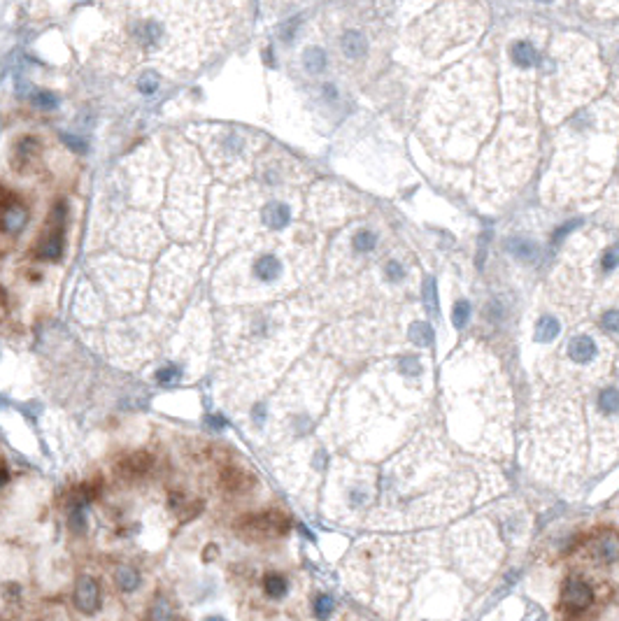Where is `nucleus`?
<instances>
[{
  "label": "nucleus",
  "instance_id": "obj_17",
  "mask_svg": "<svg viewBox=\"0 0 619 621\" xmlns=\"http://www.w3.org/2000/svg\"><path fill=\"white\" fill-rule=\"evenodd\" d=\"M507 250H510L512 256L519 261H536L538 259V245L529 243V240H512V243L507 245Z\"/></svg>",
  "mask_w": 619,
  "mask_h": 621
},
{
  "label": "nucleus",
  "instance_id": "obj_25",
  "mask_svg": "<svg viewBox=\"0 0 619 621\" xmlns=\"http://www.w3.org/2000/svg\"><path fill=\"white\" fill-rule=\"evenodd\" d=\"M468 317H471V305H468V300H459L452 310V324L456 329H464L468 324Z\"/></svg>",
  "mask_w": 619,
  "mask_h": 621
},
{
  "label": "nucleus",
  "instance_id": "obj_36",
  "mask_svg": "<svg viewBox=\"0 0 619 621\" xmlns=\"http://www.w3.org/2000/svg\"><path fill=\"white\" fill-rule=\"evenodd\" d=\"M210 426H214V428H224V426H226V421L221 419L219 414H214V417H210Z\"/></svg>",
  "mask_w": 619,
  "mask_h": 621
},
{
  "label": "nucleus",
  "instance_id": "obj_23",
  "mask_svg": "<svg viewBox=\"0 0 619 621\" xmlns=\"http://www.w3.org/2000/svg\"><path fill=\"white\" fill-rule=\"evenodd\" d=\"M68 524L73 528V533H84L87 531V505H70V516Z\"/></svg>",
  "mask_w": 619,
  "mask_h": 621
},
{
  "label": "nucleus",
  "instance_id": "obj_6",
  "mask_svg": "<svg viewBox=\"0 0 619 621\" xmlns=\"http://www.w3.org/2000/svg\"><path fill=\"white\" fill-rule=\"evenodd\" d=\"M596 354H598L596 342L589 335H577V338L570 340V344H568L570 361H575V363H591L596 358Z\"/></svg>",
  "mask_w": 619,
  "mask_h": 621
},
{
  "label": "nucleus",
  "instance_id": "obj_8",
  "mask_svg": "<svg viewBox=\"0 0 619 621\" xmlns=\"http://www.w3.org/2000/svg\"><path fill=\"white\" fill-rule=\"evenodd\" d=\"M252 484V477L245 473V470H238V468H224L221 470V487L226 489V491H245V489H250Z\"/></svg>",
  "mask_w": 619,
  "mask_h": 621
},
{
  "label": "nucleus",
  "instance_id": "obj_3",
  "mask_svg": "<svg viewBox=\"0 0 619 621\" xmlns=\"http://www.w3.org/2000/svg\"><path fill=\"white\" fill-rule=\"evenodd\" d=\"M75 607L82 614H96L101 610V586L94 577L84 575V577L77 579L75 584V593H73Z\"/></svg>",
  "mask_w": 619,
  "mask_h": 621
},
{
  "label": "nucleus",
  "instance_id": "obj_20",
  "mask_svg": "<svg viewBox=\"0 0 619 621\" xmlns=\"http://www.w3.org/2000/svg\"><path fill=\"white\" fill-rule=\"evenodd\" d=\"M598 410H601L603 414H608V417H615L617 414L619 398H617V389L615 387H608L601 394V398H598Z\"/></svg>",
  "mask_w": 619,
  "mask_h": 621
},
{
  "label": "nucleus",
  "instance_id": "obj_1",
  "mask_svg": "<svg viewBox=\"0 0 619 621\" xmlns=\"http://www.w3.org/2000/svg\"><path fill=\"white\" fill-rule=\"evenodd\" d=\"M238 526L252 538H277L289 531V519L279 512H261L245 516Z\"/></svg>",
  "mask_w": 619,
  "mask_h": 621
},
{
  "label": "nucleus",
  "instance_id": "obj_33",
  "mask_svg": "<svg viewBox=\"0 0 619 621\" xmlns=\"http://www.w3.org/2000/svg\"><path fill=\"white\" fill-rule=\"evenodd\" d=\"M3 593H5V598H8L10 603H15V600L21 598V586H19L17 581H8V584L3 586Z\"/></svg>",
  "mask_w": 619,
  "mask_h": 621
},
{
  "label": "nucleus",
  "instance_id": "obj_4",
  "mask_svg": "<svg viewBox=\"0 0 619 621\" xmlns=\"http://www.w3.org/2000/svg\"><path fill=\"white\" fill-rule=\"evenodd\" d=\"M252 272L254 277L259 279V282H277L279 277H282L284 268H282V261H279L275 254H263V256H259L256 261H254L252 265Z\"/></svg>",
  "mask_w": 619,
  "mask_h": 621
},
{
  "label": "nucleus",
  "instance_id": "obj_9",
  "mask_svg": "<svg viewBox=\"0 0 619 621\" xmlns=\"http://www.w3.org/2000/svg\"><path fill=\"white\" fill-rule=\"evenodd\" d=\"M28 221V212L21 205H8L3 210V228L8 233H19Z\"/></svg>",
  "mask_w": 619,
  "mask_h": 621
},
{
  "label": "nucleus",
  "instance_id": "obj_13",
  "mask_svg": "<svg viewBox=\"0 0 619 621\" xmlns=\"http://www.w3.org/2000/svg\"><path fill=\"white\" fill-rule=\"evenodd\" d=\"M342 51L345 56L349 58H361L363 54H366V40H363L361 33L356 30H349L342 35Z\"/></svg>",
  "mask_w": 619,
  "mask_h": 621
},
{
  "label": "nucleus",
  "instance_id": "obj_12",
  "mask_svg": "<svg viewBox=\"0 0 619 621\" xmlns=\"http://www.w3.org/2000/svg\"><path fill=\"white\" fill-rule=\"evenodd\" d=\"M114 581H116V586H119L121 591L130 593V591H135L140 586L142 577H140V572L135 570V568L119 566V568H116V572H114Z\"/></svg>",
  "mask_w": 619,
  "mask_h": 621
},
{
  "label": "nucleus",
  "instance_id": "obj_5",
  "mask_svg": "<svg viewBox=\"0 0 619 621\" xmlns=\"http://www.w3.org/2000/svg\"><path fill=\"white\" fill-rule=\"evenodd\" d=\"M149 468H152V456L147 452L126 454L116 463V473L121 477H142L145 473H149Z\"/></svg>",
  "mask_w": 619,
  "mask_h": 621
},
{
  "label": "nucleus",
  "instance_id": "obj_15",
  "mask_svg": "<svg viewBox=\"0 0 619 621\" xmlns=\"http://www.w3.org/2000/svg\"><path fill=\"white\" fill-rule=\"evenodd\" d=\"M61 254H63V235L61 233H51L40 245V250H37V256L47 259V261H56Z\"/></svg>",
  "mask_w": 619,
  "mask_h": 621
},
{
  "label": "nucleus",
  "instance_id": "obj_30",
  "mask_svg": "<svg viewBox=\"0 0 619 621\" xmlns=\"http://www.w3.org/2000/svg\"><path fill=\"white\" fill-rule=\"evenodd\" d=\"M138 89H140V94H145V96L156 94V89H159V80H156V75H142L138 80Z\"/></svg>",
  "mask_w": 619,
  "mask_h": 621
},
{
  "label": "nucleus",
  "instance_id": "obj_27",
  "mask_svg": "<svg viewBox=\"0 0 619 621\" xmlns=\"http://www.w3.org/2000/svg\"><path fill=\"white\" fill-rule=\"evenodd\" d=\"M375 243H377V235L373 231H361L354 238V247L358 252H370L375 247Z\"/></svg>",
  "mask_w": 619,
  "mask_h": 621
},
{
  "label": "nucleus",
  "instance_id": "obj_28",
  "mask_svg": "<svg viewBox=\"0 0 619 621\" xmlns=\"http://www.w3.org/2000/svg\"><path fill=\"white\" fill-rule=\"evenodd\" d=\"M33 100H35V105L40 110H54L58 105V98L51 91H37Z\"/></svg>",
  "mask_w": 619,
  "mask_h": 621
},
{
  "label": "nucleus",
  "instance_id": "obj_26",
  "mask_svg": "<svg viewBox=\"0 0 619 621\" xmlns=\"http://www.w3.org/2000/svg\"><path fill=\"white\" fill-rule=\"evenodd\" d=\"M424 300H426V310L431 312V315H438V293H435L433 279H426V286H424Z\"/></svg>",
  "mask_w": 619,
  "mask_h": 621
},
{
  "label": "nucleus",
  "instance_id": "obj_19",
  "mask_svg": "<svg viewBox=\"0 0 619 621\" xmlns=\"http://www.w3.org/2000/svg\"><path fill=\"white\" fill-rule=\"evenodd\" d=\"M303 63H305V70H308V73L319 75L324 70V65H326V56L319 47H310V49H305Z\"/></svg>",
  "mask_w": 619,
  "mask_h": 621
},
{
  "label": "nucleus",
  "instance_id": "obj_11",
  "mask_svg": "<svg viewBox=\"0 0 619 621\" xmlns=\"http://www.w3.org/2000/svg\"><path fill=\"white\" fill-rule=\"evenodd\" d=\"M263 221L270 228H284L289 224V207L284 202H268L263 210Z\"/></svg>",
  "mask_w": 619,
  "mask_h": 621
},
{
  "label": "nucleus",
  "instance_id": "obj_10",
  "mask_svg": "<svg viewBox=\"0 0 619 621\" xmlns=\"http://www.w3.org/2000/svg\"><path fill=\"white\" fill-rule=\"evenodd\" d=\"M37 149H40V145H37L35 137H30V135L21 137V140L17 142V147H15V166L19 168V166L30 163L37 156Z\"/></svg>",
  "mask_w": 619,
  "mask_h": 621
},
{
  "label": "nucleus",
  "instance_id": "obj_37",
  "mask_svg": "<svg viewBox=\"0 0 619 621\" xmlns=\"http://www.w3.org/2000/svg\"><path fill=\"white\" fill-rule=\"evenodd\" d=\"M8 480H10L8 468H0V487H5V484H8Z\"/></svg>",
  "mask_w": 619,
  "mask_h": 621
},
{
  "label": "nucleus",
  "instance_id": "obj_39",
  "mask_svg": "<svg viewBox=\"0 0 619 621\" xmlns=\"http://www.w3.org/2000/svg\"><path fill=\"white\" fill-rule=\"evenodd\" d=\"M205 621H224V619H221V617H207Z\"/></svg>",
  "mask_w": 619,
  "mask_h": 621
},
{
  "label": "nucleus",
  "instance_id": "obj_24",
  "mask_svg": "<svg viewBox=\"0 0 619 621\" xmlns=\"http://www.w3.org/2000/svg\"><path fill=\"white\" fill-rule=\"evenodd\" d=\"M333 607H335V603H333V598L331 596H317L315 598V617L319 619V621H326L331 617V614H333Z\"/></svg>",
  "mask_w": 619,
  "mask_h": 621
},
{
  "label": "nucleus",
  "instance_id": "obj_35",
  "mask_svg": "<svg viewBox=\"0 0 619 621\" xmlns=\"http://www.w3.org/2000/svg\"><path fill=\"white\" fill-rule=\"evenodd\" d=\"M603 329H608L610 333H617V312L610 310L608 315L603 317Z\"/></svg>",
  "mask_w": 619,
  "mask_h": 621
},
{
  "label": "nucleus",
  "instance_id": "obj_34",
  "mask_svg": "<svg viewBox=\"0 0 619 621\" xmlns=\"http://www.w3.org/2000/svg\"><path fill=\"white\" fill-rule=\"evenodd\" d=\"M387 277H389V279H401V277H403V265L399 263V261H389V265H387Z\"/></svg>",
  "mask_w": 619,
  "mask_h": 621
},
{
  "label": "nucleus",
  "instance_id": "obj_38",
  "mask_svg": "<svg viewBox=\"0 0 619 621\" xmlns=\"http://www.w3.org/2000/svg\"><path fill=\"white\" fill-rule=\"evenodd\" d=\"M210 547H214V545H210ZM214 554H217L214 549H207V552H205V561H210V557H214Z\"/></svg>",
  "mask_w": 619,
  "mask_h": 621
},
{
  "label": "nucleus",
  "instance_id": "obj_31",
  "mask_svg": "<svg viewBox=\"0 0 619 621\" xmlns=\"http://www.w3.org/2000/svg\"><path fill=\"white\" fill-rule=\"evenodd\" d=\"M177 377H180V368H175V365H166V368L156 370V382L161 384H171Z\"/></svg>",
  "mask_w": 619,
  "mask_h": 621
},
{
  "label": "nucleus",
  "instance_id": "obj_22",
  "mask_svg": "<svg viewBox=\"0 0 619 621\" xmlns=\"http://www.w3.org/2000/svg\"><path fill=\"white\" fill-rule=\"evenodd\" d=\"M149 621H175V612L166 598H156L152 610H149Z\"/></svg>",
  "mask_w": 619,
  "mask_h": 621
},
{
  "label": "nucleus",
  "instance_id": "obj_21",
  "mask_svg": "<svg viewBox=\"0 0 619 621\" xmlns=\"http://www.w3.org/2000/svg\"><path fill=\"white\" fill-rule=\"evenodd\" d=\"M410 338H412V342L419 344V347H428V344L433 342V329L424 322H417V324H412V329H410Z\"/></svg>",
  "mask_w": 619,
  "mask_h": 621
},
{
  "label": "nucleus",
  "instance_id": "obj_16",
  "mask_svg": "<svg viewBox=\"0 0 619 621\" xmlns=\"http://www.w3.org/2000/svg\"><path fill=\"white\" fill-rule=\"evenodd\" d=\"M561 331V324L554 317H543L536 326V342H552Z\"/></svg>",
  "mask_w": 619,
  "mask_h": 621
},
{
  "label": "nucleus",
  "instance_id": "obj_2",
  "mask_svg": "<svg viewBox=\"0 0 619 621\" xmlns=\"http://www.w3.org/2000/svg\"><path fill=\"white\" fill-rule=\"evenodd\" d=\"M561 603H564L566 610L573 612V614L584 612L586 607L594 603V589H591L584 579L570 577V579H566V584H564Z\"/></svg>",
  "mask_w": 619,
  "mask_h": 621
},
{
  "label": "nucleus",
  "instance_id": "obj_40",
  "mask_svg": "<svg viewBox=\"0 0 619 621\" xmlns=\"http://www.w3.org/2000/svg\"><path fill=\"white\" fill-rule=\"evenodd\" d=\"M536 3H554V0H536Z\"/></svg>",
  "mask_w": 619,
  "mask_h": 621
},
{
  "label": "nucleus",
  "instance_id": "obj_7",
  "mask_svg": "<svg viewBox=\"0 0 619 621\" xmlns=\"http://www.w3.org/2000/svg\"><path fill=\"white\" fill-rule=\"evenodd\" d=\"M510 58L514 65H519V68H531V65H536V61H538V49L531 40H517V42H512V47H510Z\"/></svg>",
  "mask_w": 619,
  "mask_h": 621
},
{
  "label": "nucleus",
  "instance_id": "obj_32",
  "mask_svg": "<svg viewBox=\"0 0 619 621\" xmlns=\"http://www.w3.org/2000/svg\"><path fill=\"white\" fill-rule=\"evenodd\" d=\"M61 140H63L70 149H75V152H84V149H87V142H84L82 137H77V135L63 133V135H61Z\"/></svg>",
  "mask_w": 619,
  "mask_h": 621
},
{
  "label": "nucleus",
  "instance_id": "obj_14",
  "mask_svg": "<svg viewBox=\"0 0 619 621\" xmlns=\"http://www.w3.org/2000/svg\"><path fill=\"white\" fill-rule=\"evenodd\" d=\"M263 589L270 598L279 600L286 596V591H289V581H286L279 572H268L263 577Z\"/></svg>",
  "mask_w": 619,
  "mask_h": 621
},
{
  "label": "nucleus",
  "instance_id": "obj_18",
  "mask_svg": "<svg viewBox=\"0 0 619 621\" xmlns=\"http://www.w3.org/2000/svg\"><path fill=\"white\" fill-rule=\"evenodd\" d=\"M596 557H598V561H603V563H615V559H617V538L615 535L610 533L598 542Z\"/></svg>",
  "mask_w": 619,
  "mask_h": 621
},
{
  "label": "nucleus",
  "instance_id": "obj_29",
  "mask_svg": "<svg viewBox=\"0 0 619 621\" xmlns=\"http://www.w3.org/2000/svg\"><path fill=\"white\" fill-rule=\"evenodd\" d=\"M401 372L406 377H417L421 372V365H419V358H412V356H406L401 358Z\"/></svg>",
  "mask_w": 619,
  "mask_h": 621
}]
</instances>
